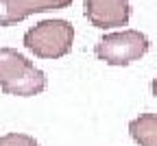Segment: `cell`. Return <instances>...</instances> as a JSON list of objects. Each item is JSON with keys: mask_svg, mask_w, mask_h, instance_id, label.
<instances>
[{"mask_svg": "<svg viewBox=\"0 0 157 146\" xmlns=\"http://www.w3.org/2000/svg\"><path fill=\"white\" fill-rule=\"evenodd\" d=\"M0 90L11 96H37L46 90V74L13 48H0Z\"/></svg>", "mask_w": 157, "mask_h": 146, "instance_id": "cell-1", "label": "cell"}, {"mask_svg": "<svg viewBox=\"0 0 157 146\" xmlns=\"http://www.w3.org/2000/svg\"><path fill=\"white\" fill-rule=\"evenodd\" d=\"M74 26L68 20H44L24 33V46L39 59H59L72 50Z\"/></svg>", "mask_w": 157, "mask_h": 146, "instance_id": "cell-2", "label": "cell"}, {"mask_svg": "<svg viewBox=\"0 0 157 146\" xmlns=\"http://www.w3.org/2000/svg\"><path fill=\"white\" fill-rule=\"evenodd\" d=\"M148 48H151L148 37L140 31L129 29V31H118L101 37L94 52L101 61L109 66H129L133 61L142 59L148 52Z\"/></svg>", "mask_w": 157, "mask_h": 146, "instance_id": "cell-3", "label": "cell"}, {"mask_svg": "<svg viewBox=\"0 0 157 146\" xmlns=\"http://www.w3.org/2000/svg\"><path fill=\"white\" fill-rule=\"evenodd\" d=\"M85 17L96 29L127 26L131 7L129 0H85Z\"/></svg>", "mask_w": 157, "mask_h": 146, "instance_id": "cell-4", "label": "cell"}, {"mask_svg": "<svg viewBox=\"0 0 157 146\" xmlns=\"http://www.w3.org/2000/svg\"><path fill=\"white\" fill-rule=\"evenodd\" d=\"M72 0H0V26H13L33 13L66 9Z\"/></svg>", "mask_w": 157, "mask_h": 146, "instance_id": "cell-5", "label": "cell"}, {"mask_svg": "<svg viewBox=\"0 0 157 146\" xmlns=\"http://www.w3.org/2000/svg\"><path fill=\"white\" fill-rule=\"evenodd\" d=\"M129 133L140 146H157V116L142 113L129 122Z\"/></svg>", "mask_w": 157, "mask_h": 146, "instance_id": "cell-6", "label": "cell"}, {"mask_svg": "<svg viewBox=\"0 0 157 146\" xmlns=\"http://www.w3.org/2000/svg\"><path fill=\"white\" fill-rule=\"evenodd\" d=\"M0 146H39V142L26 133H7L0 137Z\"/></svg>", "mask_w": 157, "mask_h": 146, "instance_id": "cell-7", "label": "cell"}, {"mask_svg": "<svg viewBox=\"0 0 157 146\" xmlns=\"http://www.w3.org/2000/svg\"><path fill=\"white\" fill-rule=\"evenodd\" d=\"M151 90H153V96H157V76H155L153 83H151Z\"/></svg>", "mask_w": 157, "mask_h": 146, "instance_id": "cell-8", "label": "cell"}]
</instances>
